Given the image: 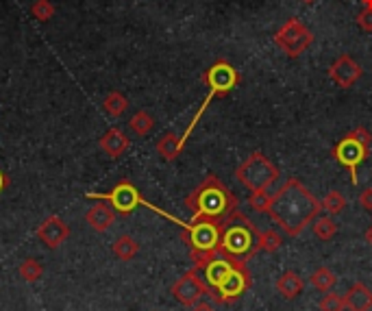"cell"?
I'll return each mask as SVG.
<instances>
[{
    "mask_svg": "<svg viewBox=\"0 0 372 311\" xmlns=\"http://www.w3.org/2000/svg\"><path fill=\"white\" fill-rule=\"evenodd\" d=\"M323 205L303 185L299 178H288L272 194V205L268 209V216L275 220V224L290 238H299L301 233L314 222V218L320 216Z\"/></svg>",
    "mask_w": 372,
    "mask_h": 311,
    "instance_id": "1",
    "label": "cell"
},
{
    "mask_svg": "<svg viewBox=\"0 0 372 311\" xmlns=\"http://www.w3.org/2000/svg\"><path fill=\"white\" fill-rule=\"evenodd\" d=\"M185 207L191 214V220L209 218L222 222L237 211V196L216 174H207L202 183L185 196Z\"/></svg>",
    "mask_w": 372,
    "mask_h": 311,
    "instance_id": "2",
    "label": "cell"
},
{
    "mask_svg": "<svg viewBox=\"0 0 372 311\" xmlns=\"http://www.w3.org/2000/svg\"><path fill=\"white\" fill-rule=\"evenodd\" d=\"M259 229L255 222L244 216L240 209L222 220V233H220V255L233 262L248 264L251 259L259 253L257 249Z\"/></svg>",
    "mask_w": 372,
    "mask_h": 311,
    "instance_id": "3",
    "label": "cell"
},
{
    "mask_svg": "<svg viewBox=\"0 0 372 311\" xmlns=\"http://www.w3.org/2000/svg\"><path fill=\"white\" fill-rule=\"evenodd\" d=\"M181 240L187 244L191 264L196 270H202L211 259L220 255V233L222 222L209 218H198L191 220L189 224H181Z\"/></svg>",
    "mask_w": 372,
    "mask_h": 311,
    "instance_id": "4",
    "label": "cell"
},
{
    "mask_svg": "<svg viewBox=\"0 0 372 311\" xmlns=\"http://www.w3.org/2000/svg\"><path fill=\"white\" fill-rule=\"evenodd\" d=\"M202 83L209 87V96L202 100V107H200L198 113L194 115V120H191V124L187 126V131L181 135L183 144L187 141V137L191 135V131H194V126L198 124V120L202 118L205 109L209 107V102H211L216 96H226L229 92H233V89L242 83V74H240L233 66H231L226 59H220V61H216L209 70L202 72Z\"/></svg>",
    "mask_w": 372,
    "mask_h": 311,
    "instance_id": "5",
    "label": "cell"
},
{
    "mask_svg": "<svg viewBox=\"0 0 372 311\" xmlns=\"http://www.w3.org/2000/svg\"><path fill=\"white\" fill-rule=\"evenodd\" d=\"M372 152V135L368 133V128L357 126L351 133H346L336 146L331 150V157L338 163H342L351 174V183L357 185V170L362 165L368 154Z\"/></svg>",
    "mask_w": 372,
    "mask_h": 311,
    "instance_id": "6",
    "label": "cell"
},
{
    "mask_svg": "<svg viewBox=\"0 0 372 311\" xmlns=\"http://www.w3.org/2000/svg\"><path fill=\"white\" fill-rule=\"evenodd\" d=\"M279 176H281L279 168L268 159L261 150H253L235 170V178L248 192L270 189L279 181Z\"/></svg>",
    "mask_w": 372,
    "mask_h": 311,
    "instance_id": "7",
    "label": "cell"
},
{
    "mask_svg": "<svg viewBox=\"0 0 372 311\" xmlns=\"http://www.w3.org/2000/svg\"><path fill=\"white\" fill-rule=\"evenodd\" d=\"M275 44L286 57L297 59L314 44V33L299 18H290L286 20L283 27L275 33Z\"/></svg>",
    "mask_w": 372,
    "mask_h": 311,
    "instance_id": "8",
    "label": "cell"
},
{
    "mask_svg": "<svg viewBox=\"0 0 372 311\" xmlns=\"http://www.w3.org/2000/svg\"><path fill=\"white\" fill-rule=\"evenodd\" d=\"M85 196L92 198V200H105V203H109L115 209V214H120V216H129V214H133L137 209L139 205H148L142 198L139 189L131 183L129 178L120 181V183L115 185L111 192H105V194L89 192V194H85Z\"/></svg>",
    "mask_w": 372,
    "mask_h": 311,
    "instance_id": "9",
    "label": "cell"
},
{
    "mask_svg": "<svg viewBox=\"0 0 372 311\" xmlns=\"http://www.w3.org/2000/svg\"><path fill=\"white\" fill-rule=\"evenodd\" d=\"M253 288V275L248 264H237V268L224 279V283L218 290L209 292V298L216 305H231Z\"/></svg>",
    "mask_w": 372,
    "mask_h": 311,
    "instance_id": "10",
    "label": "cell"
},
{
    "mask_svg": "<svg viewBox=\"0 0 372 311\" xmlns=\"http://www.w3.org/2000/svg\"><path fill=\"white\" fill-rule=\"evenodd\" d=\"M170 292L176 303H181L183 307H194L196 303H200L202 296L209 294V288H207V283H205V279L200 277V270L191 268L185 272V275H181V279L174 281Z\"/></svg>",
    "mask_w": 372,
    "mask_h": 311,
    "instance_id": "11",
    "label": "cell"
},
{
    "mask_svg": "<svg viewBox=\"0 0 372 311\" xmlns=\"http://www.w3.org/2000/svg\"><path fill=\"white\" fill-rule=\"evenodd\" d=\"M329 76H331V81L336 83L338 87L349 89V87H353L364 76V68H362V63L355 61L351 55H340L336 61L331 63Z\"/></svg>",
    "mask_w": 372,
    "mask_h": 311,
    "instance_id": "12",
    "label": "cell"
},
{
    "mask_svg": "<svg viewBox=\"0 0 372 311\" xmlns=\"http://www.w3.org/2000/svg\"><path fill=\"white\" fill-rule=\"evenodd\" d=\"M37 238H40L50 251H55L70 238V227L63 222L59 216H50L37 227Z\"/></svg>",
    "mask_w": 372,
    "mask_h": 311,
    "instance_id": "13",
    "label": "cell"
},
{
    "mask_svg": "<svg viewBox=\"0 0 372 311\" xmlns=\"http://www.w3.org/2000/svg\"><path fill=\"white\" fill-rule=\"evenodd\" d=\"M237 264H242V262H233V259H226V257H222V255H218L216 259H211V262L202 268L205 283H207L209 292L220 288V285L224 283V279L237 268Z\"/></svg>",
    "mask_w": 372,
    "mask_h": 311,
    "instance_id": "14",
    "label": "cell"
},
{
    "mask_svg": "<svg viewBox=\"0 0 372 311\" xmlns=\"http://www.w3.org/2000/svg\"><path fill=\"white\" fill-rule=\"evenodd\" d=\"M98 146H100V150L105 152L109 159H118V157H122L126 150H129L131 139H129V135L122 131V128L113 126V128H109V131L100 137Z\"/></svg>",
    "mask_w": 372,
    "mask_h": 311,
    "instance_id": "15",
    "label": "cell"
},
{
    "mask_svg": "<svg viewBox=\"0 0 372 311\" xmlns=\"http://www.w3.org/2000/svg\"><path fill=\"white\" fill-rule=\"evenodd\" d=\"M85 220H87V224L92 227L96 233H105V231L111 229L113 222H115V209H113L109 203L98 200L96 205H92V207L87 209Z\"/></svg>",
    "mask_w": 372,
    "mask_h": 311,
    "instance_id": "16",
    "label": "cell"
},
{
    "mask_svg": "<svg viewBox=\"0 0 372 311\" xmlns=\"http://www.w3.org/2000/svg\"><path fill=\"white\" fill-rule=\"evenodd\" d=\"M344 305L349 311H370L372 309V290L364 281H355L344 294Z\"/></svg>",
    "mask_w": 372,
    "mask_h": 311,
    "instance_id": "17",
    "label": "cell"
},
{
    "mask_svg": "<svg viewBox=\"0 0 372 311\" xmlns=\"http://www.w3.org/2000/svg\"><path fill=\"white\" fill-rule=\"evenodd\" d=\"M275 288L277 292L286 298V301H294L297 296L303 294L305 290V281L301 279L299 272H294V270H286L283 275H281L275 283Z\"/></svg>",
    "mask_w": 372,
    "mask_h": 311,
    "instance_id": "18",
    "label": "cell"
},
{
    "mask_svg": "<svg viewBox=\"0 0 372 311\" xmlns=\"http://www.w3.org/2000/svg\"><path fill=\"white\" fill-rule=\"evenodd\" d=\"M185 144H183V139L178 137L176 133H165L159 141H157V152H159V157L163 161H174L178 154L183 152Z\"/></svg>",
    "mask_w": 372,
    "mask_h": 311,
    "instance_id": "19",
    "label": "cell"
},
{
    "mask_svg": "<svg viewBox=\"0 0 372 311\" xmlns=\"http://www.w3.org/2000/svg\"><path fill=\"white\" fill-rule=\"evenodd\" d=\"M312 231H314V235L320 240V242H329L338 235V222L333 220V216H316L314 218V222L310 224Z\"/></svg>",
    "mask_w": 372,
    "mask_h": 311,
    "instance_id": "20",
    "label": "cell"
},
{
    "mask_svg": "<svg viewBox=\"0 0 372 311\" xmlns=\"http://www.w3.org/2000/svg\"><path fill=\"white\" fill-rule=\"evenodd\" d=\"M111 251H113L115 257L120 259V262H131V259H135L137 253H139V242L135 238H131V235H120L118 240L113 242Z\"/></svg>",
    "mask_w": 372,
    "mask_h": 311,
    "instance_id": "21",
    "label": "cell"
},
{
    "mask_svg": "<svg viewBox=\"0 0 372 311\" xmlns=\"http://www.w3.org/2000/svg\"><path fill=\"white\" fill-rule=\"evenodd\" d=\"M310 283H312V288H314L316 292H323V294H327V292H331L333 288H336L338 277L333 275V272H331L329 268L320 266V268H316V270L312 272Z\"/></svg>",
    "mask_w": 372,
    "mask_h": 311,
    "instance_id": "22",
    "label": "cell"
},
{
    "mask_svg": "<svg viewBox=\"0 0 372 311\" xmlns=\"http://www.w3.org/2000/svg\"><path fill=\"white\" fill-rule=\"evenodd\" d=\"M129 128L137 135V137H146L152 128H155V118L148 113V111H137L131 115V120H129Z\"/></svg>",
    "mask_w": 372,
    "mask_h": 311,
    "instance_id": "23",
    "label": "cell"
},
{
    "mask_svg": "<svg viewBox=\"0 0 372 311\" xmlns=\"http://www.w3.org/2000/svg\"><path fill=\"white\" fill-rule=\"evenodd\" d=\"M102 109H105L111 118H120V115L129 109V100L120 92H109L105 100H102Z\"/></svg>",
    "mask_w": 372,
    "mask_h": 311,
    "instance_id": "24",
    "label": "cell"
},
{
    "mask_svg": "<svg viewBox=\"0 0 372 311\" xmlns=\"http://www.w3.org/2000/svg\"><path fill=\"white\" fill-rule=\"evenodd\" d=\"M281 246H283V238H281L279 231H275V229L259 231V238H257L259 253H277Z\"/></svg>",
    "mask_w": 372,
    "mask_h": 311,
    "instance_id": "25",
    "label": "cell"
},
{
    "mask_svg": "<svg viewBox=\"0 0 372 311\" xmlns=\"http://www.w3.org/2000/svg\"><path fill=\"white\" fill-rule=\"evenodd\" d=\"M18 275H20V279H24L27 283H35V281H40L44 277V266L37 262V259L29 257V259H24V262L20 264Z\"/></svg>",
    "mask_w": 372,
    "mask_h": 311,
    "instance_id": "26",
    "label": "cell"
},
{
    "mask_svg": "<svg viewBox=\"0 0 372 311\" xmlns=\"http://www.w3.org/2000/svg\"><path fill=\"white\" fill-rule=\"evenodd\" d=\"M320 205H323V211H327L329 216H340L346 209V198L338 189H331L327 192V196L320 200Z\"/></svg>",
    "mask_w": 372,
    "mask_h": 311,
    "instance_id": "27",
    "label": "cell"
},
{
    "mask_svg": "<svg viewBox=\"0 0 372 311\" xmlns=\"http://www.w3.org/2000/svg\"><path fill=\"white\" fill-rule=\"evenodd\" d=\"M248 205H251L253 211L268 214V209H270V205H272V194H268V189H264V192H251Z\"/></svg>",
    "mask_w": 372,
    "mask_h": 311,
    "instance_id": "28",
    "label": "cell"
},
{
    "mask_svg": "<svg viewBox=\"0 0 372 311\" xmlns=\"http://www.w3.org/2000/svg\"><path fill=\"white\" fill-rule=\"evenodd\" d=\"M31 16L40 22H48L55 16V5L50 3V0H35L31 5Z\"/></svg>",
    "mask_w": 372,
    "mask_h": 311,
    "instance_id": "29",
    "label": "cell"
},
{
    "mask_svg": "<svg viewBox=\"0 0 372 311\" xmlns=\"http://www.w3.org/2000/svg\"><path fill=\"white\" fill-rule=\"evenodd\" d=\"M344 296L336 294V292H327L320 301V311H344Z\"/></svg>",
    "mask_w": 372,
    "mask_h": 311,
    "instance_id": "30",
    "label": "cell"
},
{
    "mask_svg": "<svg viewBox=\"0 0 372 311\" xmlns=\"http://www.w3.org/2000/svg\"><path fill=\"white\" fill-rule=\"evenodd\" d=\"M357 27L366 31V33H372V9L364 7L362 14L357 16Z\"/></svg>",
    "mask_w": 372,
    "mask_h": 311,
    "instance_id": "31",
    "label": "cell"
},
{
    "mask_svg": "<svg viewBox=\"0 0 372 311\" xmlns=\"http://www.w3.org/2000/svg\"><path fill=\"white\" fill-rule=\"evenodd\" d=\"M359 205H362L366 211H372V187H366L359 194Z\"/></svg>",
    "mask_w": 372,
    "mask_h": 311,
    "instance_id": "32",
    "label": "cell"
},
{
    "mask_svg": "<svg viewBox=\"0 0 372 311\" xmlns=\"http://www.w3.org/2000/svg\"><path fill=\"white\" fill-rule=\"evenodd\" d=\"M189 311H218V309H213V307L207 305V303H196L194 307H189Z\"/></svg>",
    "mask_w": 372,
    "mask_h": 311,
    "instance_id": "33",
    "label": "cell"
},
{
    "mask_svg": "<svg viewBox=\"0 0 372 311\" xmlns=\"http://www.w3.org/2000/svg\"><path fill=\"white\" fill-rule=\"evenodd\" d=\"M7 187H9V176L3 170H0V194H3Z\"/></svg>",
    "mask_w": 372,
    "mask_h": 311,
    "instance_id": "34",
    "label": "cell"
},
{
    "mask_svg": "<svg viewBox=\"0 0 372 311\" xmlns=\"http://www.w3.org/2000/svg\"><path fill=\"white\" fill-rule=\"evenodd\" d=\"M364 240H366L368 246H372V227H368V231L364 233Z\"/></svg>",
    "mask_w": 372,
    "mask_h": 311,
    "instance_id": "35",
    "label": "cell"
},
{
    "mask_svg": "<svg viewBox=\"0 0 372 311\" xmlns=\"http://www.w3.org/2000/svg\"><path fill=\"white\" fill-rule=\"evenodd\" d=\"M362 5L368 7V9H372V0H362Z\"/></svg>",
    "mask_w": 372,
    "mask_h": 311,
    "instance_id": "36",
    "label": "cell"
},
{
    "mask_svg": "<svg viewBox=\"0 0 372 311\" xmlns=\"http://www.w3.org/2000/svg\"><path fill=\"white\" fill-rule=\"evenodd\" d=\"M303 3H307V5H312V3H316V0H303Z\"/></svg>",
    "mask_w": 372,
    "mask_h": 311,
    "instance_id": "37",
    "label": "cell"
}]
</instances>
